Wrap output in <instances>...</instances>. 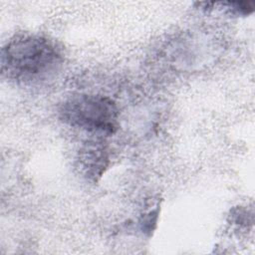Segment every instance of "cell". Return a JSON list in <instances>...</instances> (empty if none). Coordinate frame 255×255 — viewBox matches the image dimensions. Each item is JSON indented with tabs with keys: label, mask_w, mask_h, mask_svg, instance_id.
<instances>
[{
	"label": "cell",
	"mask_w": 255,
	"mask_h": 255,
	"mask_svg": "<svg viewBox=\"0 0 255 255\" xmlns=\"http://www.w3.org/2000/svg\"><path fill=\"white\" fill-rule=\"evenodd\" d=\"M59 118L65 124L93 132L114 133L119 128V111L106 96L80 94L66 99L59 108Z\"/></svg>",
	"instance_id": "cell-2"
},
{
	"label": "cell",
	"mask_w": 255,
	"mask_h": 255,
	"mask_svg": "<svg viewBox=\"0 0 255 255\" xmlns=\"http://www.w3.org/2000/svg\"><path fill=\"white\" fill-rule=\"evenodd\" d=\"M64 57L57 44L38 34L23 33L12 37L1 51V72L19 84L33 85L53 78Z\"/></svg>",
	"instance_id": "cell-1"
},
{
	"label": "cell",
	"mask_w": 255,
	"mask_h": 255,
	"mask_svg": "<svg viewBox=\"0 0 255 255\" xmlns=\"http://www.w3.org/2000/svg\"><path fill=\"white\" fill-rule=\"evenodd\" d=\"M108 155L106 149L98 144H88L80 152V166L89 177L96 178L100 176L107 166Z\"/></svg>",
	"instance_id": "cell-3"
}]
</instances>
